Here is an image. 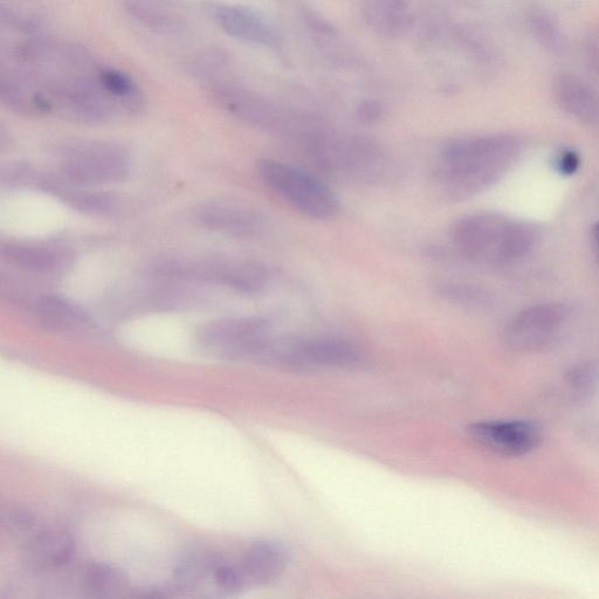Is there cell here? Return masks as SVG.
Returning <instances> with one entry per match:
<instances>
[{
	"label": "cell",
	"mask_w": 599,
	"mask_h": 599,
	"mask_svg": "<svg viewBox=\"0 0 599 599\" xmlns=\"http://www.w3.org/2000/svg\"><path fill=\"white\" fill-rule=\"evenodd\" d=\"M521 149L518 137L509 135L453 140L440 150L439 181L457 198L479 194L500 181L518 160Z\"/></svg>",
	"instance_id": "cell-1"
},
{
	"label": "cell",
	"mask_w": 599,
	"mask_h": 599,
	"mask_svg": "<svg viewBox=\"0 0 599 599\" xmlns=\"http://www.w3.org/2000/svg\"><path fill=\"white\" fill-rule=\"evenodd\" d=\"M451 238L467 259L477 264L505 266L527 256L535 233L527 224L494 213H477L460 219Z\"/></svg>",
	"instance_id": "cell-2"
},
{
	"label": "cell",
	"mask_w": 599,
	"mask_h": 599,
	"mask_svg": "<svg viewBox=\"0 0 599 599\" xmlns=\"http://www.w3.org/2000/svg\"><path fill=\"white\" fill-rule=\"evenodd\" d=\"M258 174L268 188L304 215L330 219L340 211L339 198L318 177L274 160H261Z\"/></svg>",
	"instance_id": "cell-3"
},
{
	"label": "cell",
	"mask_w": 599,
	"mask_h": 599,
	"mask_svg": "<svg viewBox=\"0 0 599 599\" xmlns=\"http://www.w3.org/2000/svg\"><path fill=\"white\" fill-rule=\"evenodd\" d=\"M304 148L316 167L334 175L366 178L380 174L384 165L382 150L358 137L312 134Z\"/></svg>",
	"instance_id": "cell-4"
},
{
	"label": "cell",
	"mask_w": 599,
	"mask_h": 599,
	"mask_svg": "<svg viewBox=\"0 0 599 599\" xmlns=\"http://www.w3.org/2000/svg\"><path fill=\"white\" fill-rule=\"evenodd\" d=\"M60 167L73 183L106 184L123 181L130 160L127 151L116 144L91 142L68 148Z\"/></svg>",
	"instance_id": "cell-5"
},
{
	"label": "cell",
	"mask_w": 599,
	"mask_h": 599,
	"mask_svg": "<svg viewBox=\"0 0 599 599\" xmlns=\"http://www.w3.org/2000/svg\"><path fill=\"white\" fill-rule=\"evenodd\" d=\"M268 330V322L260 318L213 320L198 329L197 343L219 357H254L268 339Z\"/></svg>",
	"instance_id": "cell-6"
},
{
	"label": "cell",
	"mask_w": 599,
	"mask_h": 599,
	"mask_svg": "<svg viewBox=\"0 0 599 599\" xmlns=\"http://www.w3.org/2000/svg\"><path fill=\"white\" fill-rule=\"evenodd\" d=\"M293 367H349L361 360L354 344L333 339L268 342L264 357Z\"/></svg>",
	"instance_id": "cell-7"
},
{
	"label": "cell",
	"mask_w": 599,
	"mask_h": 599,
	"mask_svg": "<svg viewBox=\"0 0 599 599\" xmlns=\"http://www.w3.org/2000/svg\"><path fill=\"white\" fill-rule=\"evenodd\" d=\"M468 432L486 449L507 457L525 456L541 442L540 429L526 421L480 422Z\"/></svg>",
	"instance_id": "cell-8"
},
{
	"label": "cell",
	"mask_w": 599,
	"mask_h": 599,
	"mask_svg": "<svg viewBox=\"0 0 599 599\" xmlns=\"http://www.w3.org/2000/svg\"><path fill=\"white\" fill-rule=\"evenodd\" d=\"M566 308L548 304L530 307L520 313L507 329V341L518 350H535L545 346L566 319Z\"/></svg>",
	"instance_id": "cell-9"
},
{
	"label": "cell",
	"mask_w": 599,
	"mask_h": 599,
	"mask_svg": "<svg viewBox=\"0 0 599 599\" xmlns=\"http://www.w3.org/2000/svg\"><path fill=\"white\" fill-rule=\"evenodd\" d=\"M553 95L564 113L599 129V91L587 80L573 73H560L553 82Z\"/></svg>",
	"instance_id": "cell-10"
},
{
	"label": "cell",
	"mask_w": 599,
	"mask_h": 599,
	"mask_svg": "<svg viewBox=\"0 0 599 599\" xmlns=\"http://www.w3.org/2000/svg\"><path fill=\"white\" fill-rule=\"evenodd\" d=\"M195 219L205 229L231 237H253L263 229V219L256 212L232 204H205L198 208Z\"/></svg>",
	"instance_id": "cell-11"
},
{
	"label": "cell",
	"mask_w": 599,
	"mask_h": 599,
	"mask_svg": "<svg viewBox=\"0 0 599 599\" xmlns=\"http://www.w3.org/2000/svg\"><path fill=\"white\" fill-rule=\"evenodd\" d=\"M3 256L13 265L39 274L65 272L73 263L72 252L54 244H8L3 247Z\"/></svg>",
	"instance_id": "cell-12"
},
{
	"label": "cell",
	"mask_w": 599,
	"mask_h": 599,
	"mask_svg": "<svg viewBox=\"0 0 599 599\" xmlns=\"http://www.w3.org/2000/svg\"><path fill=\"white\" fill-rule=\"evenodd\" d=\"M213 94L229 112L252 125L277 132L291 128L287 117L285 119L278 110L249 94L220 85L213 87Z\"/></svg>",
	"instance_id": "cell-13"
},
{
	"label": "cell",
	"mask_w": 599,
	"mask_h": 599,
	"mask_svg": "<svg viewBox=\"0 0 599 599\" xmlns=\"http://www.w3.org/2000/svg\"><path fill=\"white\" fill-rule=\"evenodd\" d=\"M29 311L40 326L58 332H74L91 323L84 308L59 295L38 296L30 302Z\"/></svg>",
	"instance_id": "cell-14"
},
{
	"label": "cell",
	"mask_w": 599,
	"mask_h": 599,
	"mask_svg": "<svg viewBox=\"0 0 599 599\" xmlns=\"http://www.w3.org/2000/svg\"><path fill=\"white\" fill-rule=\"evenodd\" d=\"M213 18L229 36L247 43L268 45L274 39L271 26L258 13L243 6H217Z\"/></svg>",
	"instance_id": "cell-15"
},
{
	"label": "cell",
	"mask_w": 599,
	"mask_h": 599,
	"mask_svg": "<svg viewBox=\"0 0 599 599\" xmlns=\"http://www.w3.org/2000/svg\"><path fill=\"white\" fill-rule=\"evenodd\" d=\"M209 279L246 294L260 293L268 280L263 267L238 260H210Z\"/></svg>",
	"instance_id": "cell-16"
},
{
	"label": "cell",
	"mask_w": 599,
	"mask_h": 599,
	"mask_svg": "<svg viewBox=\"0 0 599 599\" xmlns=\"http://www.w3.org/2000/svg\"><path fill=\"white\" fill-rule=\"evenodd\" d=\"M287 553L273 542H259L253 545L244 557L243 574L256 584L271 583L284 573L287 566Z\"/></svg>",
	"instance_id": "cell-17"
},
{
	"label": "cell",
	"mask_w": 599,
	"mask_h": 599,
	"mask_svg": "<svg viewBox=\"0 0 599 599\" xmlns=\"http://www.w3.org/2000/svg\"><path fill=\"white\" fill-rule=\"evenodd\" d=\"M30 550L36 563L47 568H60L72 560V536L59 528L37 529L31 536Z\"/></svg>",
	"instance_id": "cell-18"
},
{
	"label": "cell",
	"mask_w": 599,
	"mask_h": 599,
	"mask_svg": "<svg viewBox=\"0 0 599 599\" xmlns=\"http://www.w3.org/2000/svg\"><path fill=\"white\" fill-rule=\"evenodd\" d=\"M527 22L530 33L543 50L555 55L566 53L567 39L547 10L534 6L528 11Z\"/></svg>",
	"instance_id": "cell-19"
},
{
	"label": "cell",
	"mask_w": 599,
	"mask_h": 599,
	"mask_svg": "<svg viewBox=\"0 0 599 599\" xmlns=\"http://www.w3.org/2000/svg\"><path fill=\"white\" fill-rule=\"evenodd\" d=\"M84 581L87 587L95 592H110L123 587L125 575L106 564H91L86 571Z\"/></svg>",
	"instance_id": "cell-20"
},
{
	"label": "cell",
	"mask_w": 599,
	"mask_h": 599,
	"mask_svg": "<svg viewBox=\"0 0 599 599\" xmlns=\"http://www.w3.org/2000/svg\"><path fill=\"white\" fill-rule=\"evenodd\" d=\"M582 59L585 70L592 80L599 84V25L585 34L582 45Z\"/></svg>",
	"instance_id": "cell-21"
},
{
	"label": "cell",
	"mask_w": 599,
	"mask_h": 599,
	"mask_svg": "<svg viewBox=\"0 0 599 599\" xmlns=\"http://www.w3.org/2000/svg\"><path fill=\"white\" fill-rule=\"evenodd\" d=\"M2 523L5 528H8L13 533H31L36 532L37 520L33 514L26 509L10 508L5 511L2 516Z\"/></svg>",
	"instance_id": "cell-22"
},
{
	"label": "cell",
	"mask_w": 599,
	"mask_h": 599,
	"mask_svg": "<svg viewBox=\"0 0 599 599\" xmlns=\"http://www.w3.org/2000/svg\"><path fill=\"white\" fill-rule=\"evenodd\" d=\"M213 577L218 587L224 591H237L243 588L245 576L230 564H217L213 567Z\"/></svg>",
	"instance_id": "cell-23"
},
{
	"label": "cell",
	"mask_w": 599,
	"mask_h": 599,
	"mask_svg": "<svg viewBox=\"0 0 599 599\" xmlns=\"http://www.w3.org/2000/svg\"><path fill=\"white\" fill-rule=\"evenodd\" d=\"M556 167L562 175H573L578 167H580V157H578L574 151H563V153L557 157Z\"/></svg>",
	"instance_id": "cell-24"
},
{
	"label": "cell",
	"mask_w": 599,
	"mask_h": 599,
	"mask_svg": "<svg viewBox=\"0 0 599 599\" xmlns=\"http://www.w3.org/2000/svg\"><path fill=\"white\" fill-rule=\"evenodd\" d=\"M378 115V109L374 106L368 105L362 109V116L364 119L373 120Z\"/></svg>",
	"instance_id": "cell-25"
},
{
	"label": "cell",
	"mask_w": 599,
	"mask_h": 599,
	"mask_svg": "<svg viewBox=\"0 0 599 599\" xmlns=\"http://www.w3.org/2000/svg\"><path fill=\"white\" fill-rule=\"evenodd\" d=\"M595 238H596V243H597L598 252H599V223L597 224L596 229H595Z\"/></svg>",
	"instance_id": "cell-26"
}]
</instances>
